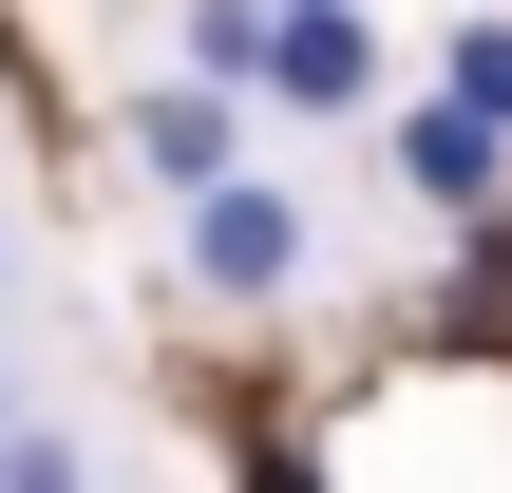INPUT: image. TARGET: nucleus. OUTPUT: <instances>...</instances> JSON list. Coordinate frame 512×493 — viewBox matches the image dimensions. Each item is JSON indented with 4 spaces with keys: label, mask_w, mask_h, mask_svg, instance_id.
<instances>
[{
    "label": "nucleus",
    "mask_w": 512,
    "mask_h": 493,
    "mask_svg": "<svg viewBox=\"0 0 512 493\" xmlns=\"http://www.w3.org/2000/svg\"><path fill=\"white\" fill-rule=\"evenodd\" d=\"M171 247H190V285H209V304H304V285H323V209H304L285 171L190 190V228H171Z\"/></svg>",
    "instance_id": "obj_1"
},
{
    "label": "nucleus",
    "mask_w": 512,
    "mask_h": 493,
    "mask_svg": "<svg viewBox=\"0 0 512 493\" xmlns=\"http://www.w3.org/2000/svg\"><path fill=\"white\" fill-rule=\"evenodd\" d=\"M19 418H38V399H19V361H0V437H19Z\"/></svg>",
    "instance_id": "obj_9"
},
{
    "label": "nucleus",
    "mask_w": 512,
    "mask_h": 493,
    "mask_svg": "<svg viewBox=\"0 0 512 493\" xmlns=\"http://www.w3.org/2000/svg\"><path fill=\"white\" fill-rule=\"evenodd\" d=\"M0 285H19V247H0Z\"/></svg>",
    "instance_id": "obj_10"
},
{
    "label": "nucleus",
    "mask_w": 512,
    "mask_h": 493,
    "mask_svg": "<svg viewBox=\"0 0 512 493\" xmlns=\"http://www.w3.org/2000/svg\"><path fill=\"white\" fill-rule=\"evenodd\" d=\"M247 57H266V19H247V0H171V76L247 95Z\"/></svg>",
    "instance_id": "obj_6"
},
{
    "label": "nucleus",
    "mask_w": 512,
    "mask_h": 493,
    "mask_svg": "<svg viewBox=\"0 0 512 493\" xmlns=\"http://www.w3.org/2000/svg\"><path fill=\"white\" fill-rule=\"evenodd\" d=\"M247 133H266V114H247V95H209V76H152V95L114 114V152H133V190H171V209H190V190H228V171H266Z\"/></svg>",
    "instance_id": "obj_3"
},
{
    "label": "nucleus",
    "mask_w": 512,
    "mask_h": 493,
    "mask_svg": "<svg viewBox=\"0 0 512 493\" xmlns=\"http://www.w3.org/2000/svg\"><path fill=\"white\" fill-rule=\"evenodd\" d=\"M380 171H399V209H418V228H475V209H512V133L437 114V95H399V114H380Z\"/></svg>",
    "instance_id": "obj_4"
},
{
    "label": "nucleus",
    "mask_w": 512,
    "mask_h": 493,
    "mask_svg": "<svg viewBox=\"0 0 512 493\" xmlns=\"http://www.w3.org/2000/svg\"><path fill=\"white\" fill-rule=\"evenodd\" d=\"M437 114L512 133V19H456V38H437Z\"/></svg>",
    "instance_id": "obj_5"
},
{
    "label": "nucleus",
    "mask_w": 512,
    "mask_h": 493,
    "mask_svg": "<svg viewBox=\"0 0 512 493\" xmlns=\"http://www.w3.org/2000/svg\"><path fill=\"white\" fill-rule=\"evenodd\" d=\"M0 493H95V456H76L57 418H19V437H0Z\"/></svg>",
    "instance_id": "obj_7"
},
{
    "label": "nucleus",
    "mask_w": 512,
    "mask_h": 493,
    "mask_svg": "<svg viewBox=\"0 0 512 493\" xmlns=\"http://www.w3.org/2000/svg\"><path fill=\"white\" fill-rule=\"evenodd\" d=\"M380 19H266V57H247V114H285V133H380Z\"/></svg>",
    "instance_id": "obj_2"
},
{
    "label": "nucleus",
    "mask_w": 512,
    "mask_h": 493,
    "mask_svg": "<svg viewBox=\"0 0 512 493\" xmlns=\"http://www.w3.org/2000/svg\"><path fill=\"white\" fill-rule=\"evenodd\" d=\"M247 19H361V0H247Z\"/></svg>",
    "instance_id": "obj_8"
}]
</instances>
